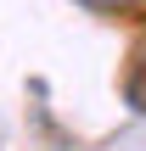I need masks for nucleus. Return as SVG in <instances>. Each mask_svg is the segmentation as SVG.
<instances>
[{
	"mask_svg": "<svg viewBox=\"0 0 146 151\" xmlns=\"http://www.w3.org/2000/svg\"><path fill=\"white\" fill-rule=\"evenodd\" d=\"M129 101L146 112V28L135 39V50H129Z\"/></svg>",
	"mask_w": 146,
	"mask_h": 151,
	"instance_id": "obj_1",
	"label": "nucleus"
},
{
	"mask_svg": "<svg viewBox=\"0 0 146 151\" xmlns=\"http://www.w3.org/2000/svg\"><path fill=\"white\" fill-rule=\"evenodd\" d=\"M84 6H129V0H84Z\"/></svg>",
	"mask_w": 146,
	"mask_h": 151,
	"instance_id": "obj_2",
	"label": "nucleus"
}]
</instances>
